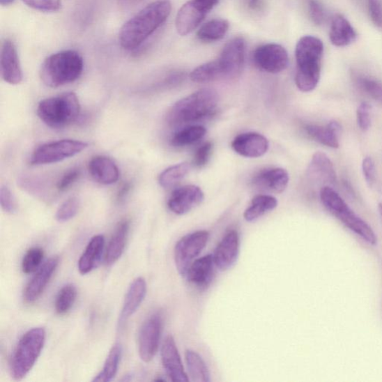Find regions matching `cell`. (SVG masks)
<instances>
[{"instance_id": "83f0119b", "label": "cell", "mask_w": 382, "mask_h": 382, "mask_svg": "<svg viewBox=\"0 0 382 382\" xmlns=\"http://www.w3.org/2000/svg\"><path fill=\"white\" fill-rule=\"evenodd\" d=\"M104 246L105 238L103 236H95L91 239L78 263L80 273L86 275L97 267V264L101 259Z\"/></svg>"}, {"instance_id": "ab89813d", "label": "cell", "mask_w": 382, "mask_h": 382, "mask_svg": "<svg viewBox=\"0 0 382 382\" xmlns=\"http://www.w3.org/2000/svg\"><path fill=\"white\" fill-rule=\"evenodd\" d=\"M31 8L44 13H56L62 7L61 0H21Z\"/></svg>"}, {"instance_id": "3957f363", "label": "cell", "mask_w": 382, "mask_h": 382, "mask_svg": "<svg viewBox=\"0 0 382 382\" xmlns=\"http://www.w3.org/2000/svg\"><path fill=\"white\" fill-rule=\"evenodd\" d=\"M84 61L75 50H63L48 56L42 63L40 77L47 87L56 89L80 78Z\"/></svg>"}, {"instance_id": "8d00e7d4", "label": "cell", "mask_w": 382, "mask_h": 382, "mask_svg": "<svg viewBox=\"0 0 382 382\" xmlns=\"http://www.w3.org/2000/svg\"><path fill=\"white\" fill-rule=\"evenodd\" d=\"M45 252L43 249L33 247L29 249L25 254L22 262V270L26 274L33 273L39 268L43 261Z\"/></svg>"}, {"instance_id": "e575fe53", "label": "cell", "mask_w": 382, "mask_h": 382, "mask_svg": "<svg viewBox=\"0 0 382 382\" xmlns=\"http://www.w3.org/2000/svg\"><path fill=\"white\" fill-rule=\"evenodd\" d=\"M190 166L188 163H180L169 167L158 177V183L164 188L175 186L185 177L189 171Z\"/></svg>"}, {"instance_id": "8fae6325", "label": "cell", "mask_w": 382, "mask_h": 382, "mask_svg": "<svg viewBox=\"0 0 382 382\" xmlns=\"http://www.w3.org/2000/svg\"><path fill=\"white\" fill-rule=\"evenodd\" d=\"M252 60L259 69L270 73H279L289 65V53L280 45L267 44L253 52Z\"/></svg>"}, {"instance_id": "f1b7e54d", "label": "cell", "mask_w": 382, "mask_h": 382, "mask_svg": "<svg viewBox=\"0 0 382 382\" xmlns=\"http://www.w3.org/2000/svg\"><path fill=\"white\" fill-rule=\"evenodd\" d=\"M229 29V24L225 19L215 18L208 21L197 31L199 40L211 43L225 37Z\"/></svg>"}, {"instance_id": "d4e9b609", "label": "cell", "mask_w": 382, "mask_h": 382, "mask_svg": "<svg viewBox=\"0 0 382 382\" xmlns=\"http://www.w3.org/2000/svg\"><path fill=\"white\" fill-rule=\"evenodd\" d=\"M130 222L123 220L116 227L106 250L105 261L106 264L112 265L118 261L124 252L126 240L128 238Z\"/></svg>"}, {"instance_id": "5bb4252c", "label": "cell", "mask_w": 382, "mask_h": 382, "mask_svg": "<svg viewBox=\"0 0 382 382\" xmlns=\"http://www.w3.org/2000/svg\"><path fill=\"white\" fill-rule=\"evenodd\" d=\"M204 200V193L196 185H185L176 189L169 197L167 206L173 213L183 215L197 207Z\"/></svg>"}, {"instance_id": "4fadbf2b", "label": "cell", "mask_w": 382, "mask_h": 382, "mask_svg": "<svg viewBox=\"0 0 382 382\" xmlns=\"http://www.w3.org/2000/svg\"><path fill=\"white\" fill-rule=\"evenodd\" d=\"M246 54V41L236 37L227 42L218 59L224 79H235L240 76Z\"/></svg>"}, {"instance_id": "7bdbcfd3", "label": "cell", "mask_w": 382, "mask_h": 382, "mask_svg": "<svg viewBox=\"0 0 382 382\" xmlns=\"http://www.w3.org/2000/svg\"><path fill=\"white\" fill-rule=\"evenodd\" d=\"M213 144L207 142L200 146L194 156L193 164L197 167H203L206 165L212 153Z\"/></svg>"}, {"instance_id": "4316f807", "label": "cell", "mask_w": 382, "mask_h": 382, "mask_svg": "<svg viewBox=\"0 0 382 382\" xmlns=\"http://www.w3.org/2000/svg\"><path fill=\"white\" fill-rule=\"evenodd\" d=\"M330 38L333 45L343 47L353 44L357 38V33L344 17L337 15L333 20Z\"/></svg>"}, {"instance_id": "681fc988", "label": "cell", "mask_w": 382, "mask_h": 382, "mask_svg": "<svg viewBox=\"0 0 382 382\" xmlns=\"http://www.w3.org/2000/svg\"><path fill=\"white\" fill-rule=\"evenodd\" d=\"M263 4V0H247V5L252 10H259Z\"/></svg>"}, {"instance_id": "2e32d148", "label": "cell", "mask_w": 382, "mask_h": 382, "mask_svg": "<svg viewBox=\"0 0 382 382\" xmlns=\"http://www.w3.org/2000/svg\"><path fill=\"white\" fill-rule=\"evenodd\" d=\"M0 68L2 79L10 84H19L23 81V71L21 68L17 48L13 41L6 39L2 45L0 56Z\"/></svg>"}, {"instance_id": "f546056e", "label": "cell", "mask_w": 382, "mask_h": 382, "mask_svg": "<svg viewBox=\"0 0 382 382\" xmlns=\"http://www.w3.org/2000/svg\"><path fill=\"white\" fill-rule=\"evenodd\" d=\"M278 206V201L270 195H258L254 197L250 206L244 212L243 217L247 222L258 220Z\"/></svg>"}, {"instance_id": "8992f818", "label": "cell", "mask_w": 382, "mask_h": 382, "mask_svg": "<svg viewBox=\"0 0 382 382\" xmlns=\"http://www.w3.org/2000/svg\"><path fill=\"white\" fill-rule=\"evenodd\" d=\"M320 195L322 204L328 211L360 238L371 245H376L377 237L373 229L349 207L333 188L323 187Z\"/></svg>"}, {"instance_id": "cb8c5ba5", "label": "cell", "mask_w": 382, "mask_h": 382, "mask_svg": "<svg viewBox=\"0 0 382 382\" xmlns=\"http://www.w3.org/2000/svg\"><path fill=\"white\" fill-rule=\"evenodd\" d=\"M147 291V286L144 279L137 278L130 286L125 295L119 324L122 325L132 316L144 301Z\"/></svg>"}, {"instance_id": "bcb514c9", "label": "cell", "mask_w": 382, "mask_h": 382, "mask_svg": "<svg viewBox=\"0 0 382 382\" xmlns=\"http://www.w3.org/2000/svg\"><path fill=\"white\" fill-rule=\"evenodd\" d=\"M309 10L311 19L316 25H321L324 22L325 13L321 4L317 0H309Z\"/></svg>"}, {"instance_id": "d590c367", "label": "cell", "mask_w": 382, "mask_h": 382, "mask_svg": "<svg viewBox=\"0 0 382 382\" xmlns=\"http://www.w3.org/2000/svg\"><path fill=\"white\" fill-rule=\"evenodd\" d=\"M77 296L76 286L68 284L59 291L56 303V311L59 315L66 314L72 309Z\"/></svg>"}, {"instance_id": "484cf974", "label": "cell", "mask_w": 382, "mask_h": 382, "mask_svg": "<svg viewBox=\"0 0 382 382\" xmlns=\"http://www.w3.org/2000/svg\"><path fill=\"white\" fill-rule=\"evenodd\" d=\"M342 125L333 121L326 126L307 125L305 131L312 139L328 147L337 148L339 146V135L342 132Z\"/></svg>"}, {"instance_id": "5b68a950", "label": "cell", "mask_w": 382, "mask_h": 382, "mask_svg": "<svg viewBox=\"0 0 382 382\" xmlns=\"http://www.w3.org/2000/svg\"><path fill=\"white\" fill-rule=\"evenodd\" d=\"M81 105L76 93L68 92L41 100L37 114L42 122L52 129L66 128L75 122L80 114Z\"/></svg>"}, {"instance_id": "30bf717a", "label": "cell", "mask_w": 382, "mask_h": 382, "mask_svg": "<svg viewBox=\"0 0 382 382\" xmlns=\"http://www.w3.org/2000/svg\"><path fill=\"white\" fill-rule=\"evenodd\" d=\"M218 2L219 0H189L177 13L176 17L177 33L181 36L192 33Z\"/></svg>"}, {"instance_id": "d6a6232c", "label": "cell", "mask_w": 382, "mask_h": 382, "mask_svg": "<svg viewBox=\"0 0 382 382\" xmlns=\"http://www.w3.org/2000/svg\"><path fill=\"white\" fill-rule=\"evenodd\" d=\"M122 356V346L116 344L110 350L109 354L106 358L104 367L101 372L96 376L93 382L111 381L118 373L119 364Z\"/></svg>"}, {"instance_id": "d6986e66", "label": "cell", "mask_w": 382, "mask_h": 382, "mask_svg": "<svg viewBox=\"0 0 382 382\" xmlns=\"http://www.w3.org/2000/svg\"><path fill=\"white\" fill-rule=\"evenodd\" d=\"M59 259L58 257H52L47 261L33 278L26 285L24 297L27 303L36 301L42 293L44 292L47 284L56 271Z\"/></svg>"}, {"instance_id": "277c9868", "label": "cell", "mask_w": 382, "mask_h": 382, "mask_svg": "<svg viewBox=\"0 0 382 382\" xmlns=\"http://www.w3.org/2000/svg\"><path fill=\"white\" fill-rule=\"evenodd\" d=\"M218 101L214 89H200L173 105L167 116V123L176 126L205 119L215 112Z\"/></svg>"}, {"instance_id": "7a4b0ae2", "label": "cell", "mask_w": 382, "mask_h": 382, "mask_svg": "<svg viewBox=\"0 0 382 382\" xmlns=\"http://www.w3.org/2000/svg\"><path fill=\"white\" fill-rule=\"evenodd\" d=\"M323 52L322 40L314 36H304L297 43L295 82L301 91L311 92L319 83Z\"/></svg>"}, {"instance_id": "ac0fdd59", "label": "cell", "mask_w": 382, "mask_h": 382, "mask_svg": "<svg viewBox=\"0 0 382 382\" xmlns=\"http://www.w3.org/2000/svg\"><path fill=\"white\" fill-rule=\"evenodd\" d=\"M269 142L261 134L247 132L238 135L231 143L236 153L246 158H259L269 150Z\"/></svg>"}, {"instance_id": "74e56055", "label": "cell", "mask_w": 382, "mask_h": 382, "mask_svg": "<svg viewBox=\"0 0 382 382\" xmlns=\"http://www.w3.org/2000/svg\"><path fill=\"white\" fill-rule=\"evenodd\" d=\"M79 208V199L75 197H70L58 208L56 218L61 222H67L77 215Z\"/></svg>"}, {"instance_id": "7dc6e473", "label": "cell", "mask_w": 382, "mask_h": 382, "mask_svg": "<svg viewBox=\"0 0 382 382\" xmlns=\"http://www.w3.org/2000/svg\"><path fill=\"white\" fill-rule=\"evenodd\" d=\"M362 169L367 183L369 187H373L376 182V165L372 158L366 157L364 159Z\"/></svg>"}, {"instance_id": "e0dca14e", "label": "cell", "mask_w": 382, "mask_h": 382, "mask_svg": "<svg viewBox=\"0 0 382 382\" xmlns=\"http://www.w3.org/2000/svg\"><path fill=\"white\" fill-rule=\"evenodd\" d=\"M162 360L166 373L172 381L187 382L189 381L174 339L171 335L167 336L163 342Z\"/></svg>"}, {"instance_id": "60d3db41", "label": "cell", "mask_w": 382, "mask_h": 382, "mask_svg": "<svg viewBox=\"0 0 382 382\" xmlns=\"http://www.w3.org/2000/svg\"><path fill=\"white\" fill-rule=\"evenodd\" d=\"M0 204L8 214H14L17 210L16 199L7 186L3 185L0 189Z\"/></svg>"}, {"instance_id": "f35d334b", "label": "cell", "mask_w": 382, "mask_h": 382, "mask_svg": "<svg viewBox=\"0 0 382 382\" xmlns=\"http://www.w3.org/2000/svg\"><path fill=\"white\" fill-rule=\"evenodd\" d=\"M360 89H362L371 98L382 103V83L375 79L360 77L358 79Z\"/></svg>"}, {"instance_id": "ba28073f", "label": "cell", "mask_w": 382, "mask_h": 382, "mask_svg": "<svg viewBox=\"0 0 382 382\" xmlns=\"http://www.w3.org/2000/svg\"><path fill=\"white\" fill-rule=\"evenodd\" d=\"M89 147L86 142L65 139L42 144L30 158L31 165L55 164L79 154Z\"/></svg>"}, {"instance_id": "9c48e42d", "label": "cell", "mask_w": 382, "mask_h": 382, "mask_svg": "<svg viewBox=\"0 0 382 382\" xmlns=\"http://www.w3.org/2000/svg\"><path fill=\"white\" fill-rule=\"evenodd\" d=\"M208 239L209 233L207 231H197L178 241L174 250V259L177 270L183 277H186L191 263L206 247Z\"/></svg>"}, {"instance_id": "9a60e30c", "label": "cell", "mask_w": 382, "mask_h": 382, "mask_svg": "<svg viewBox=\"0 0 382 382\" xmlns=\"http://www.w3.org/2000/svg\"><path fill=\"white\" fill-rule=\"evenodd\" d=\"M240 252V238L235 230L229 231L219 243L213 254L215 266L220 271L231 269L238 261Z\"/></svg>"}, {"instance_id": "4dcf8cb0", "label": "cell", "mask_w": 382, "mask_h": 382, "mask_svg": "<svg viewBox=\"0 0 382 382\" xmlns=\"http://www.w3.org/2000/svg\"><path fill=\"white\" fill-rule=\"evenodd\" d=\"M191 81L196 83H208L224 79V72L218 59L204 63L190 74Z\"/></svg>"}, {"instance_id": "44dd1931", "label": "cell", "mask_w": 382, "mask_h": 382, "mask_svg": "<svg viewBox=\"0 0 382 382\" xmlns=\"http://www.w3.org/2000/svg\"><path fill=\"white\" fill-rule=\"evenodd\" d=\"M89 171L96 182L109 185L116 183L120 178L119 168L109 157H93L89 164Z\"/></svg>"}, {"instance_id": "f6af8a7d", "label": "cell", "mask_w": 382, "mask_h": 382, "mask_svg": "<svg viewBox=\"0 0 382 382\" xmlns=\"http://www.w3.org/2000/svg\"><path fill=\"white\" fill-rule=\"evenodd\" d=\"M369 17L374 24L382 29V3L381 0H367Z\"/></svg>"}, {"instance_id": "603a6c76", "label": "cell", "mask_w": 382, "mask_h": 382, "mask_svg": "<svg viewBox=\"0 0 382 382\" xmlns=\"http://www.w3.org/2000/svg\"><path fill=\"white\" fill-rule=\"evenodd\" d=\"M307 176L314 181L334 185L337 182V175L334 165L330 158L322 152H316L307 167Z\"/></svg>"}, {"instance_id": "7c38bea8", "label": "cell", "mask_w": 382, "mask_h": 382, "mask_svg": "<svg viewBox=\"0 0 382 382\" xmlns=\"http://www.w3.org/2000/svg\"><path fill=\"white\" fill-rule=\"evenodd\" d=\"M162 330V315L155 313L143 323L139 336V356L144 362H151L155 357Z\"/></svg>"}, {"instance_id": "836d02e7", "label": "cell", "mask_w": 382, "mask_h": 382, "mask_svg": "<svg viewBox=\"0 0 382 382\" xmlns=\"http://www.w3.org/2000/svg\"><path fill=\"white\" fill-rule=\"evenodd\" d=\"M206 134V129L204 126H189L177 132L172 137L171 144L176 147L192 145L203 139Z\"/></svg>"}, {"instance_id": "52a82bcc", "label": "cell", "mask_w": 382, "mask_h": 382, "mask_svg": "<svg viewBox=\"0 0 382 382\" xmlns=\"http://www.w3.org/2000/svg\"><path fill=\"white\" fill-rule=\"evenodd\" d=\"M46 332L43 328H34L20 338L12 359L10 374L15 380L25 378L33 369L43 349Z\"/></svg>"}, {"instance_id": "f907efd6", "label": "cell", "mask_w": 382, "mask_h": 382, "mask_svg": "<svg viewBox=\"0 0 382 382\" xmlns=\"http://www.w3.org/2000/svg\"><path fill=\"white\" fill-rule=\"evenodd\" d=\"M15 2V0H0V4L3 6H8L10 4H13Z\"/></svg>"}, {"instance_id": "1f68e13d", "label": "cell", "mask_w": 382, "mask_h": 382, "mask_svg": "<svg viewBox=\"0 0 382 382\" xmlns=\"http://www.w3.org/2000/svg\"><path fill=\"white\" fill-rule=\"evenodd\" d=\"M185 360L188 374L191 379L195 382H209V369L201 357L192 350L188 349L185 352Z\"/></svg>"}, {"instance_id": "6da1fadb", "label": "cell", "mask_w": 382, "mask_h": 382, "mask_svg": "<svg viewBox=\"0 0 382 382\" xmlns=\"http://www.w3.org/2000/svg\"><path fill=\"white\" fill-rule=\"evenodd\" d=\"M171 10L168 0H158L146 6L122 26L119 33L121 46L126 50L139 47L166 22Z\"/></svg>"}, {"instance_id": "b9f144b4", "label": "cell", "mask_w": 382, "mask_h": 382, "mask_svg": "<svg viewBox=\"0 0 382 382\" xmlns=\"http://www.w3.org/2000/svg\"><path fill=\"white\" fill-rule=\"evenodd\" d=\"M371 105L366 102L359 105L357 110V122L359 128L367 132L371 125Z\"/></svg>"}, {"instance_id": "816d5d0a", "label": "cell", "mask_w": 382, "mask_h": 382, "mask_svg": "<svg viewBox=\"0 0 382 382\" xmlns=\"http://www.w3.org/2000/svg\"><path fill=\"white\" fill-rule=\"evenodd\" d=\"M379 213L382 217V203L379 204Z\"/></svg>"}, {"instance_id": "7402d4cb", "label": "cell", "mask_w": 382, "mask_h": 382, "mask_svg": "<svg viewBox=\"0 0 382 382\" xmlns=\"http://www.w3.org/2000/svg\"><path fill=\"white\" fill-rule=\"evenodd\" d=\"M289 173L282 168L267 169L259 174L253 179L254 187L269 193L281 194L288 187Z\"/></svg>"}, {"instance_id": "c3c4849f", "label": "cell", "mask_w": 382, "mask_h": 382, "mask_svg": "<svg viewBox=\"0 0 382 382\" xmlns=\"http://www.w3.org/2000/svg\"><path fill=\"white\" fill-rule=\"evenodd\" d=\"M131 190L130 183H125L119 190L118 195H116V200L119 201H123L127 195L130 193Z\"/></svg>"}, {"instance_id": "ffe728a7", "label": "cell", "mask_w": 382, "mask_h": 382, "mask_svg": "<svg viewBox=\"0 0 382 382\" xmlns=\"http://www.w3.org/2000/svg\"><path fill=\"white\" fill-rule=\"evenodd\" d=\"M215 260L213 254H207L191 263L185 278L199 290H206L214 275Z\"/></svg>"}, {"instance_id": "ee69618b", "label": "cell", "mask_w": 382, "mask_h": 382, "mask_svg": "<svg viewBox=\"0 0 382 382\" xmlns=\"http://www.w3.org/2000/svg\"><path fill=\"white\" fill-rule=\"evenodd\" d=\"M81 176V171L78 168H73L68 171L60 178L57 183V189L60 192H65L74 183H75Z\"/></svg>"}]
</instances>
